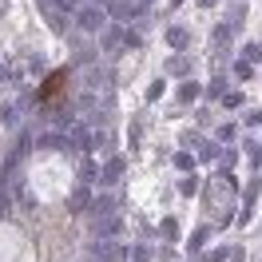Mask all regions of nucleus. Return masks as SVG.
Listing matches in <instances>:
<instances>
[{
	"mask_svg": "<svg viewBox=\"0 0 262 262\" xmlns=\"http://www.w3.org/2000/svg\"><path fill=\"white\" fill-rule=\"evenodd\" d=\"M76 20H80L83 32H99V28H103V20H107V12H103L99 4H83L80 12H76Z\"/></svg>",
	"mask_w": 262,
	"mask_h": 262,
	"instance_id": "f257e3e1",
	"label": "nucleus"
},
{
	"mask_svg": "<svg viewBox=\"0 0 262 262\" xmlns=\"http://www.w3.org/2000/svg\"><path fill=\"white\" fill-rule=\"evenodd\" d=\"M88 262H115V246L112 243H92L88 246Z\"/></svg>",
	"mask_w": 262,
	"mask_h": 262,
	"instance_id": "f03ea898",
	"label": "nucleus"
},
{
	"mask_svg": "<svg viewBox=\"0 0 262 262\" xmlns=\"http://www.w3.org/2000/svg\"><path fill=\"white\" fill-rule=\"evenodd\" d=\"M92 230H96V234H115V230H119V219H96Z\"/></svg>",
	"mask_w": 262,
	"mask_h": 262,
	"instance_id": "7ed1b4c3",
	"label": "nucleus"
}]
</instances>
